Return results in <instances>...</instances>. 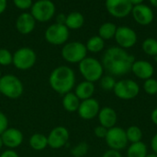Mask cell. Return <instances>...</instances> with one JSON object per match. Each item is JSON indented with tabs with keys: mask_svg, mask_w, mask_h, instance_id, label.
<instances>
[{
	"mask_svg": "<svg viewBox=\"0 0 157 157\" xmlns=\"http://www.w3.org/2000/svg\"><path fill=\"white\" fill-rule=\"evenodd\" d=\"M134 61V56L128 54L125 49L120 46H113L107 49L104 53L101 64L110 76L121 77L132 71V66Z\"/></svg>",
	"mask_w": 157,
	"mask_h": 157,
	"instance_id": "6da1fadb",
	"label": "cell"
},
{
	"mask_svg": "<svg viewBox=\"0 0 157 157\" xmlns=\"http://www.w3.org/2000/svg\"><path fill=\"white\" fill-rule=\"evenodd\" d=\"M49 83L51 88L55 93L64 95L72 92L75 87V71L68 66H59L51 72Z\"/></svg>",
	"mask_w": 157,
	"mask_h": 157,
	"instance_id": "7a4b0ae2",
	"label": "cell"
},
{
	"mask_svg": "<svg viewBox=\"0 0 157 157\" xmlns=\"http://www.w3.org/2000/svg\"><path fill=\"white\" fill-rule=\"evenodd\" d=\"M24 91L22 81L13 74H6L0 78V93L8 99L19 98Z\"/></svg>",
	"mask_w": 157,
	"mask_h": 157,
	"instance_id": "3957f363",
	"label": "cell"
},
{
	"mask_svg": "<svg viewBox=\"0 0 157 157\" xmlns=\"http://www.w3.org/2000/svg\"><path fill=\"white\" fill-rule=\"evenodd\" d=\"M79 71L85 81L94 83L102 78L104 68L98 59L86 56L79 63Z\"/></svg>",
	"mask_w": 157,
	"mask_h": 157,
	"instance_id": "277c9868",
	"label": "cell"
},
{
	"mask_svg": "<svg viewBox=\"0 0 157 157\" xmlns=\"http://www.w3.org/2000/svg\"><path fill=\"white\" fill-rule=\"evenodd\" d=\"M87 50L84 43L80 42H71L63 45L62 49L63 58L71 64L80 63L86 57Z\"/></svg>",
	"mask_w": 157,
	"mask_h": 157,
	"instance_id": "5b68a950",
	"label": "cell"
},
{
	"mask_svg": "<svg viewBox=\"0 0 157 157\" xmlns=\"http://www.w3.org/2000/svg\"><path fill=\"white\" fill-rule=\"evenodd\" d=\"M37 61L35 51L29 47H21L13 54V65L19 70L30 69Z\"/></svg>",
	"mask_w": 157,
	"mask_h": 157,
	"instance_id": "8992f818",
	"label": "cell"
},
{
	"mask_svg": "<svg viewBox=\"0 0 157 157\" xmlns=\"http://www.w3.org/2000/svg\"><path fill=\"white\" fill-rule=\"evenodd\" d=\"M55 6L51 0H38L31 6V15L36 21L47 22L53 17Z\"/></svg>",
	"mask_w": 157,
	"mask_h": 157,
	"instance_id": "52a82bcc",
	"label": "cell"
},
{
	"mask_svg": "<svg viewBox=\"0 0 157 157\" xmlns=\"http://www.w3.org/2000/svg\"><path fill=\"white\" fill-rule=\"evenodd\" d=\"M113 91L118 98L122 100H132L139 94L140 87L134 81L126 79L117 81Z\"/></svg>",
	"mask_w": 157,
	"mask_h": 157,
	"instance_id": "ba28073f",
	"label": "cell"
},
{
	"mask_svg": "<svg viewBox=\"0 0 157 157\" xmlns=\"http://www.w3.org/2000/svg\"><path fill=\"white\" fill-rule=\"evenodd\" d=\"M69 38V29L64 24L54 23L49 26L45 31L46 41L53 45L64 44Z\"/></svg>",
	"mask_w": 157,
	"mask_h": 157,
	"instance_id": "9c48e42d",
	"label": "cell"
},
{
	"mask_svg": "<svg viewBox=\"0 0 157 157\" xmlns=\"http://www.w3.org/2000/svg\"><path fill=\"white\" fill-rule=\"evenodd\" d=\"M105 140L108 146L111 150H115V151L123 150L128 145L126 130L119 127H113L108 130Z\"/></svg>",
	"mask_w": 157,
	"mask_h": 157,
	"instance_id": "30bf717a",
	"label": "cell"
},
{
	"mask_svg": "<svg viewBox=\"0 0 157 157\" xmlns=\"http://www.w3.org/2000/svg\"><path fill=\"white\" fill-rule=\"evenodd\" d=\"M114 37L120 47L123 49L132 47L137 42L136 32L127 26L117 27V31Z\"/></svg>",
	"mask_w": 157,
	"mask_h": 157,
	"instance_id": "8fae6325",
	"label": "cell"
},
{
	"mask_svg": "<svg viewBox=\"0 0 157 157\" xmlns=\"http://www.w3.org/2000/svg\"><path fill=\"white\" fill-rule=\"evenodd\" d=\"M132 5L130 0H106V8L115 18H124L132 13Z\"/></svg>",
	"mask_w": 157,
	"mask_h": 157,
	"instance_id": "7c38bea8",
	"label": "cell"
},
{
	"mask_svg": "<svg viewBox=\"0 0 157 157\" xmlns=\"http://www.w3.org/2000/svg\"><path fill=\"white\" fill-rule=\"evenodd\" d=\"M48 138V146L52 149H60L63 147L69 140V131L63 126H58L53 128Z\"/></svg>",
	"mask_w": 157,
	"mask_h": 157,
	"instance_id": "4fadbf2b",
	"label": "cell"
},
{
	"mask_svg": "<svg viewBox=\"0 0 157 157\" xmlns=\"http://www.w3.org/2000/svg\"><path fill=\"white\" fill-rule=\"evenodd\" d=\"M100 111L99 103L94 98H89L84 100L80 103L79 108L77 110L78 115L85 120H90L96 118Z\"/></svg>",
	"mask_w": 157,
	"mask_h": 157,
	"instance_id": "5bb4252c",
	"label": "cell"
},
{
	"mask_svg": "<svg viewBox=\"0 0 157 157\" xmlns=\"http://www.w3.org/2000/svg\"><path fill=\"white\" fill-rule=\"evenodd\" d=\"M132 14L134 20L140 25H149L154 20V12L152 8L144 4L133 6Z\"/></svg>",
	"mask_w": 157,
	"mask_h": 157,
	"instance_id": "9a60e30c",
	"label": "cell"
},
{
	"mask_svg": "<svg viewBox=\"0 0 157 157\" xmlns=\"http://www.w3.org/2000/svg\"><path fill=\"white\" fill-rule=\"evenodd\" d=\"M1 138L4 146L9 149H15L21 145L23 142L22 132L15 128H7L2 134Z\"/></svg>",
	"mask_w": 157,
	"mask_h": 157,
	"instance_id": "2e32d148",
	"label": "cell"
},
{
	"mask_svg": "<svg viewBox=\"0 0 157 157\" xmlns=\"http://www.w3.org/2000/svg\"><path fill=\"white\" fill-rule=\"evenodd\" d=\"M132 71L133 74L142 80H148L154 75L155 69L153 65L145 60H135L132 66Z\"/></svg>",
	"mask_w": 157,
	"mask_h": 157,
	"instance_id": "e0dca14e",
	"label": "cell"
},
{
	"mask_svg": "<svg viewBox=\"0 0 157 157\" xmlns=\"http://www.w3.org/2000/svg\"><path fill=\"white\" fill-rule=\"evenodd\" d=\"M36 25V20L30 13H22L18 16L16 21V27L19 33L29 34L30 33Z\"/></svg>",
	"mask_w": 157,
	"mask_h": 157,
	"instance_id": "ac0fdd59",
	"label": "cell"
},
{
	"mask_svg": "<svg viewBox=\"0 0 157 157\" xmlns=\"http://www.w3.org/2000/svg\"><path fill=\"white\" fill-rule=\"evenodd\" d=\"M98 120L101 126L109 130L115 127L117 123V114L111 107H104L98 113Z\"/></svg>",
	"mask_w": 157,
	"mask_h": 157,
	"instance_id": "d6986e66",
	"label": "cell"
},
{
	"mask_svg": "<svg viewBox=\"0 0 157 157\" xmlns=\"http://www.w3.org/2000/svg\"><path fill=\"white\" fill-rule=\"evenodd\" d=\"M95 93V85L93 82L84 81L80 82L75 90V95L79 98V100H86L92 98V95Z\"/></svg>",
	"mask_w": 157,
	"mask_h": 157,
	"instance_id": "ffe728a7",
	"label": "cell"
},
{
	"mask_svg": "<svg viewBox=\"0 0 157 157\" xmlns=\"http://www.w3.org/2000/svg\"><path fill=\"white\" fill-rule=\"evenodd\" d=\"M80 103L81 102L79 98L75 95V93H72V92L64 94L63 97V101H62L63 107L67 112H70V113L76 112L79 108Z\"/></svg>",
	"mask_w": 157,
	"mask_h": 157,
	"instance_id": "44dd1931",
	"label": "cell"
},
{
	"mask_svg": "<svg viewBox=\"0 0 157 157\" xmlns=\"http://www.w3.org/2000/svg\"><path fill=\"white\" fill-rule=\"evenodd\" d=\"M85 22V19L84 16L77 11H74L71 12L70 14H68L66 16V19H65V26L68 29L71 30H78L80 29Z\"/></svg>",
	"mask_w": 157,
	"mask_h": 157,
	"instance_id": "7402d4cb",
	"label": "cell"
},
{
	"mask_svg": "<svg viewBox=\"0 0 157 157\" xmlns=\"http://www.w3.org/2000/svg\"><path fill=\"white\" fill-rule=\"evenodd\" d=\"M29 145L34 151H42L48 146V138L42 133H34L29 139Z\"/></svg>",
	"mask_w": 157,
	"mask_h": 157,
	"instance_id": "603a6c76",
	"label": "cell"
},
{
	"mask_svg": "<svg viewBox=\"0 0 157 157\" xmlns=\"http://www.w3.org/2000/svg\"><path fill=\"white\" fill-rule=\"evenodd\" d=\"M146 155H147V147L142 142L132 143L127 151L128 157H145Z\"/></svg>",
	"mask_w": 157,
	"mask_h": 157,
	"instance_id": "cb8c5ba5",
	"label": "cell"
},
{
	"mask_svg": "<svg viewBox=\"0 0 157 157\" xmlns=\"http://www.w3.org/2000/svg\"><path fill=\"white\" fill-rule=\"evenodd\" d=\"M117 31V26L111 22L103 23L98 30V36L101 37L103 40H109L115 36Z\"/></svg>",
	"mask_w": 157,
	"mask_h": 157,
	"instance_id": "d4e9b609",
	"label": "cell"
},
{
	"mask_svg": "<svg viewBox=\"0 0 157 157\" xmlns=\"http://www.w3.org/2000/svg\"><path fill=\"white\" fill-rule=\"evenodd\" d=\"M104 46H105V42L98 35L93 36L90 39H88L86 44V50L91 53H98L103 50Z\"/></svg>",
	"mask_w": 157,
	"mask_h": 157,
	"instance_id": "484cf974",
	"label": "cell"
},
{
	"mask_svg": "<svg viewBox=\"0 0 157 157\" xmlns=\"http://www.w3.org/2000/svg\"><path fill=\"white\" fill-rule=\"evenodd\" d=\"M126 135H127L128 142L132 143H139L142 141V138H143V132L141 129L137 126H131L126 130Z\"/></svg>",
	"mask_w": 157,
	"mask_h": 157,
	"instance_id": "4316f807",
	"label": "cell"
},
{
	"mask_svg": "<svg viewBox=\"0 0 157 157\" xmlns=\"http://www.w3.org/2000/svg\"><path fill=\"white\" fill-rule=\"evenodd\" d=\"M144 52L151 56H157V40L154 38H147L143 43Z\"/></svg>",
	"mask_w": 157,
	"mask_h": 157,
	"instance_id": "83f0119b",
	"label": "cell"
},
{
	"mask_svg": "<svg viewBox=\"0 0 157 157\" xmlns=\"http://www.w3.org/2000/svg\"><path fill=\"white\" fill-rule=\"evenodd\" d=\"M88 149H89L88 144L86 143L83 142V143H80L79 144L75 145V147H73L71 150V154L74 157H83L87 154Z\"/></svg>",
	"mask_w": 157,
	"mask_h": 157,
	"instance_id": "f1b7e54d",
	"label": "cell"
},
{
	"mask_svg": "<svg viewBox=\"0 0 157 157\" xmlns=\"http://www.w3.org/2000/svg\"><path fill=\"white\" fill-rule=\"evenodd\" d=\"M116 82L117 81H115L114 77L110 75L102 76V78L100 79V86L104 91H112L115 87Z\"/></svg>",
	"mask_w": 157,
	"mask_h": 157,
	"instance_id": "f546056e",
	"label": "cell"
},
{
	"mask_svg": "<svg viewBox=\"0 0 157 157\" xmlns=\"http://www.w3.org/2000/svg\"><path fill=\"white\" fill-rule=\"evenodd\" d=\"M144 89L145 93H147L148 94H151V95L156 94L157 81L155 79H153V78L145 80V81L144 83Z\"/></svg>",
	"mask_w": 157,
	"mask_h": 157,
	"instance_id": "4dcf8cb0",
	"label": "cell"
},
{
	"mask_svg": "<svg viewBox=\"0 0 157 157\" xmlns=\"http://www.w3.org/2000/svg\"><path fill=\"white\" fill-rule=\"evenodd\" d=\"M13 62V55L7 49L1 48L0 49V65L1 66H8Z\"/></svg>",
	"mask_w": 157,
	"mask_h": 157,
	"instance_id": "1f68e13d",
	"label": "cell"
},
{
	"mask_svg": "<svg viewBox=\"0 0 157 157\" xmlns=\"http://www.w3.org/2000/svg\"><path fill=\"white\" fill-rule=\"evenodd\" d=\"M15 6L22 10H26L31 8L32 6V0H13Z\"/></svg>",
	"mask_w": 157,
	"mask_h": 157,
	"instance_id": "d6a6232c",
	"label": "cell"
},
{
	"mask_svg": "<svg viewBox=\"0 0 157 157\" xmlns=\"http://www.w3.org/2000/svg\"><path fill=\"white\" fill-rule=\"evenodd\" d=\"M8 128V119L6 116L0 111V135Z\"/></svg>",
	"mask_w": 157,
	"mask_h": 157,
	"instance_id": "836d02e7",
	"label": "cell"
},
{
	"mask_svg": "<svg viewBox=\"0 0 157 157\" xmlns=\"http://www.w3.org/2000/svg\"><path fill=\"white\" fill-rule=\"evenodd\" d=\"M95 135L98 137V138H106V135H107V132H108V129L104 128L103 126H98L95 130Z\"/></svg>",
	"mask_w": 157,
	"mask_h": 157,
	"instance_id": "e575fe53",
	"label": "cell"
},
{
	"mask_svg": "<svg viewBox=\"0 0 157 157\" xmlns=\"http://www.w3.org/2000/svg\"><path fill=\"white\" fill-rule=\"evenodd\" d=\"M0 157H18V155L17 152H15L12 149H7L6 151H4L1 155Z\"/></svg>",
	"mask_w": 157,
	"mask_h": 157,
	"instance_id": "d590c367",
	"label": "cell"
},
{
	"mask_svg": "<svg viewBox=\"0 0 157 157\" xmlns=\"http://www.w3.org/2000/svg\"><path fill=\"white\" fill-rule=\"evenodd\" d=\"M102 157H122L121 155L120 154L119 151H115V150H109L107 151Z\"/></svg>",
	"mask_w": 157,
	"mask_h": 157,
	"instance_id": "8d00e7d4",
	"label": "cell"
},
{
	"mask_svg": "<svg viewBox=\"0 0 157 157\" xmlns=\"http://www.w3.org/2000/svg\"><path fill=\"white\" fill-rule=\"evenodd\" d=\"M151 147H152L153 151L155 152V154L157 155V133L153 137V139L151 141Z\"/></svg>",
	"mask_w": 157,
	"mask_h": 157,
	"instance_id": "74e56055",
	"label": "cell"
},
{
	"mask_svg": "<svg viewBox=\"0 0 157 157\" xmlns=\"http://www.w3.org/2000/svg\"><path fill=\"white\" fill-rule=\"evenodd\" d=\"M65 19H66V16L64 14H59L56 17V23L58 24H65Z\"/></svg>",
	"mask_w": 157,
	"mask_h": 157,
	"instance_id": "f35d334b",
	"label": "cell"
},
{
	"mask_svg": "<svg viewBox=\"0 0 157 157\" xmlns=\"http://www.w3.org/2000/svg\"><path fill=\"white\" fill-rule=\"evenodd\" d=\"M6 6H7L6 0H0V15L6 10Z\"/></svg>",
	"mask_w": 157,
	"mask_h": 157,
	"instance_id": "ab89813d",
	"label": "cell"
},
{
	"mask_svg": "<svg viewBox=\"0 0 157 157\" xmlns=\"http://www.w3.org/2000/svg\"><path fill=\"white\" fill-rule=\"evenodd\" d=\"M151 119H152V121H153L155 125H157V108H155V109L152 112Z\"/></svg>",
	"mask_w": 157,
	"mask_h": 157,
	"instance_id": "60d3db41",
	"label": "cell"
},
{
	"mask_svg": "<svg viewBox=\"0 0 157 157\" xmlns=\"http://www.w3.org/2000/svg\"><path fill=\"white\" fill-rule=\"evenodd\" d=\"M144 0H130L131 4H132V6L141 5V4H143V2H144Z\"/></svg>",
	"mask_w": 157,
	"mask_h": 157,
	"instance_id": "b9f144b4",
	"label": "cell"
},
{
	"mask_svg": "<svg viewBox=\"0 0 157 157\" xmlns=\"http://www.w3.org/2000/svg\"><path fill=\"white\" fill-rule=\"evenodd\" d=\"M149 1H150V3H151L154 6L157 7V0H149Z\"/></svg>",
	"mask_w": 157,
	"mask_h": 157,
	"instance_id": "7bdbcfd3",
	"label": "cell"
},
{
	"mask_svg": "<svg viewBox=\"0 0 157 157\" xmlns=\"http://www.w3.org/2000/svg\"><path fill=\"white\" fill-rule=\"evenodd\" d=\"M3 146H4V144H3V141H2V138H1V135H0V150L2 149Z\"/></svg>",
	"mask_w": 157,
	"mask_h": 157,
	"instance_id": "ee69618b",
	"label": "cell"
},
{
	"mask_svg": "<svg viewBox=\"0 0 157 157\" xmlns=\"http://www.w3.org/2000/svg\"><path fill=\"white\" fill-rule=\"evenodd\" d=\"M145 157H157V155H155V154H150V155H147Z\"/></svg>",
	"mask_w": 157,
	"mask_h": 157,
	"instance_id": "f6af8a7d",
	"label": "cell"
},
{
	"mask_svg": "<svg viewBox=\"0 0 157 157\" xmlns=\"http://www.w3.org/2000/svg\"><path fill=\"white\" fill-rule=\"evenodd\" d=\"M155 61L157 62V56H155Z\"/></svg>",
	"mask_w": 157,
	"mask_h": 157,
	"instance_id": "bcb514c9",
	"label": "cell"
},
{
	"mask_svg": "<svg viewBox=\"0 0 157 157\" xmlns=\"http://www.w3.org/2000/svg\"><path fill=\"white\" fill-rule=\"evenodd\" d=\"M1 76H2V75H1V71H0V78H1Z\"/></svg>",
	"mask_w": 157,
	"mask_h": 157,
	"instance_id": "7dc6e473",
	"label": "cell"
},
{
	"mask_svg": "<svg viewBox=\"0 0 157 157\" xmlns=\"http://www.w3.org/2000/svg\"><path fill=\"white\" fill-rule=\"evenodd\" d=\"M156 97H157V93H156Z\"/></svg>",
	"mask_w": 157,
	"mask_h": 157,
	"instance_id": "c3c4849f",
	"label": "cell"
}]
</instances>
